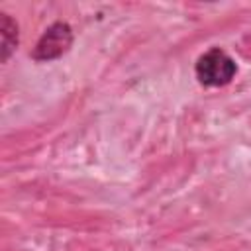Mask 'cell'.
Masks as SVG:
<instances>
[{
  "label": "cell",
  "instance_id": "obj_1",
  "mask_svg": "<svg viewBox=\"0 0 251 251\" xmlns=\"http://www.w3.org/2000/svg\"><path fill=\"white\" fill-rule=\"evenodd\" d=\"M237 75L235 59L222 47H210L198 55L194 63V76L204 88L227 86Z\"/></svg>",
  "mask_w": 251,
  "mask_h": 251
},
{
  "label": "cell",
  "instance_id": "obj_2",
  "mask_svg": "<svg viewBox=\"0 0 251 251\" xmlns=\"http://www.w3.org/2000/svg\"><path fill=\"white\" fill-rule=\"evenodd\" d=\"M75 41V33L69 22L57 20L53 24H49L43 33L39 35V39L35 41L33 49L29 51V57L35 63H51L61 59L65 53H69V49L73 47Z\"/></svg>",
  "mask_w": 251,
  "mask_h": 251
},
{
  "label": "cell",
  "instance_id": "obj_3",
  "mask_svg": "<svg viewBox=\"0 0 251 251\" xmlns=\"http://www.w3.org/2000/svg\"><path fill=\"white\" fill-rule=\"evenodd\" d=\"M0 33H2V47H0L2 63H8L20 45V25L6 12H0Z\"/></svg>",
  "mask_w": 251,
  "mask_h": 251
}]
</instances>
